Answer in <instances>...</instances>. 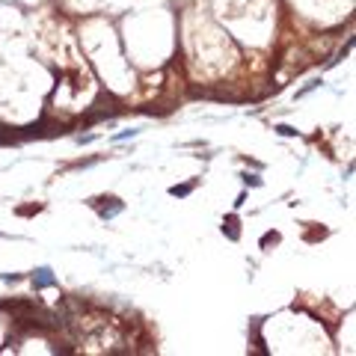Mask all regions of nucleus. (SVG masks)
<instances>
[{
	"label": "nucleus",
	"instance_id": "nucleus-1",
	"mask_svg": "<svg viewBox=\"0 0 356 356\" xmlns=\"http://www.w3.org/2000/svg\"><path fill=\"white\" fill-rule=\"evenodd\" d=\"M33 285H36V288H51V285H54V273H51V267H39V270L33 273Z\"/></svg>",
	"mask_w": 356,
	"mask_h": 356
},
{
	"label": "nucleus",
	"instance_id": "nucleus-2",
	"mask_svg": "<svg viewBox=\"0 0 356 356\" xmlns=\"http://www.w3.org/2000/svg\"><path fill=\"white\" fill-rule=\"evenodd\" d=\"M223 235H229L232 240L240 237V229H237V217H235V214H229V217L223 220Z\"/></svg>",
	"mask_w": 356,
	"mask_h": 356
},
{
	"label": "nucleus",
	"instance_id": "nucleus-3",
	"mask_svg": "<svg viewBox=\"0 0 356 356\" xmlns=\"http://www.w3.org/2000/svg\"><path fill=\"white\" fill-rule=\"evenodd\" d=\"M190 190H193V184H181V187H172L169 193H172V196H187Z\"/></svg>",
	"mask_w": 356,
	"mask_h": 356
},
{
	"label": "nucleus",
	"instance_id": "nucleus-4",
	"mask_svg": "<svg viewBox=\"0 0 356 356\" xmlns=\"http://www.w3.org/2000/svg\"><path fill=\"white\" fill-rule=\"evenodd\" d=\"M276 240H279V235L270 232V235H264V237H261V246H270V243H276Z\"/></svg>",
	"mask_w": 356,
	"mask_h": 356
},
{
	"label": "nucleus",
	"instance_id": "nucleus-5",
	"mask_svg": "<svg viewBox=\"0 0 356 356\" xmlns=\"http://www.w3.org/2000/svg\"><path fill=\"white\" fill-rule=\"evenodd\" d=\"M243 181L252 184V187H258V184H261V178H258V175H243Z\"/></svg>",
	"mask_w": 356,
	"mask_h": 356
},
{
	"label": "nucleus",
	"instance_id": "nucleus-6",
	"mask_svg": "<svg viewBox=\"0 0 356 356\" xmlns=\"http://www.w3.org/2000/svg\"><path fill=\"white\" fill-rule=\"evenodd\" d=\"M279 134H285V137H291V134H297V131H291L288 125H279Z\"/></svg>",
	"mask_w": 356,
	"mask_h": 356
},
{
	"label": "nucleus",
	"instance_id": "nucleus-7",
	"mask_svg": "<svg viewBox=\"0 0 356 356\" xmlns=\"http://www.w3.org/2000/svg\"><path fill=\"white\" fill-rule=\"evenodd\" d=\"M128 137H137V131H122V134H119L116 140H128Z\"/></svg>",
	"mask_w": 356,
	"mask_h": 356
},
{
	"label": "nucleus",
	"instance_id": "nucleus-8",
	"mask_svg": "<svg viewBox=\"0 0 356 356\" xmlns=\"http://www.w3.org/2000/svg\"><path fill=\"white\" fill-rule=\"evenodd\" d=\"M3 279H6V282H18L21 276H18V273H3Z\"/></svg>",
	"mask_w": 356,
	"mask_h": 356
}]
</instances>
